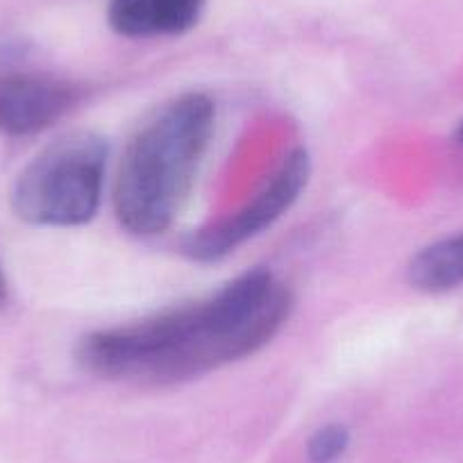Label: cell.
Segmentation results:
<instances>
[{
	"label": "cell",
	"mask_w": 463,
	"mask_h": 463,
	"mask_svg": "<svg viewBox=\"0 0 463 463\" xmlns=\"http://www.w3.org/2000/svg\"><path fill=\"white\" fill-rule=\"evenodd\" d=\"M291 309V288L260 266L203 300L87 334L75 362L100 380L177 384L260 353Z\"/></svg>",
	"instance_id": "cell-1"
},
{
	"label": "cell",
	"mask_w": 463,
	"mask_h": 463,
	"mask_svg": "<svg viewBox=\"0 0 463 463\" xmlns=\"http://www.w3.org/2000/svg\"><path fill=\"white\" fill-rule=\"evenodd\" d=\"M216 128L207 93L164 102L126 146L114 182V213L135 237H157L184 207Z\"/></svg>",
	"instance_id": "cell-2"
},
{
	"label": "cell",
	"mask_w": 463,
	"mask_h": 463,
	"mask_svg": "<svg viewBox=\"0 0 463 463\" xmlns=\"http://www.w3.org/2000/svg\"><path fill=\"white\" fill-rule=\"evenodd\" d=\"M107 144L93 132H71L43 148L14 180L12 209L37 227H80L100 209Z\"/></svg>",
	"instance_id": "cell-3"
},
{
	"label": "cell",
	"mask_w": 463,
	"mask_h": 463,
	"mask_svg": "<svg viewBox=\"0 0 463 463\" xmlns=\"http://www.w3.org/2000/svg\"><path fill=\"white\" fill-rule=\"evenodd\" d=\"M311 175V159L305 148H296L282 159L264 189L241 209L209 225L194 230L182 241V255L198 264H213L260 237L266 227L278 222L298 203Z\"/></svg>",
	"instance_id": "cell-4"
},
{
	"label": "cell",
	"mask_w": 463,
	"mask_h": 463,
	"mask_svg": "<svg viewBox=\"0 0 463 463\" xmlns=\"http://www.w3.org/2000/svg\"><path fill=\"white\" fill-rule=\"evenodd\" d=\"M80 100L82 89L69 80L39 73L0 75V132L7 137L39 135Z\"/></svg>",
	"instance_id": "cell-5"
},
{
	"label": "cell",
	"mask_w": 463,
	"mask_h": 463,
	"mask_svg": "<svg viewBox=\"0 0 463 463\" xmlns=\"http://www.w3.org/2000/svg\"><path fill=\"white\" fill-rule=\"evenodd\" d=\"M207 0H109L107 21L128 39L175 37L195 28Z\"/></svg>",
	"instance_id": "cell-6"
},
{
	"label": "cell",
	"mask_w": 463,
	"mask_h": 463,
	"mask_svg": "<svg viewBox=\"0 0 463 463\" xmlns=\"http://www.w3.org/2000/svg\"><path fill=\"white\" fill-rule=\"evenodd\" d=\"M409 282L427 293L449 291L463 284V232L422 248L409 261Z\"/></svg>",
	"instance_id": "cell-7"
},
{
	"label": "cell",
	"mask_w": 463,
	"mask_h": 463,
	"mask_svg": "<svg viewBox=\"0 0 463 463\" xmlns=\"http://www.w3.org/2000/svg\"><path fill=\"white\" fill-rule=\"evenodd\" d=\"M350 448V431L341 422H332L316 431L307 445L309 463H338Z\"/></svg>",
	"instance_id": "cell-8"
},
{
	"label": "cell",
	"mask_w": 463,
	"mask_h": 463,
	"mask_svg": "<svg viewBox=\"0 0 463 463\" xmlns=\"http://www.w3.org/2000/svg\"><path fill=\"white\" fill-rule=\"evenodd\" d=\"M7 300V279H5V273H3V269H0V307L5 305Z\"/></svg>",
	"instance_id": "cell-9"
},
{
	"label": "cell",
	"mask_w": 463,
	"mask_h": 463,
	"mask_svg": "<svg viewBox=\"0 0 463 463\" xmlns=\"http://www.w3.org/2000/svg\"><path fill=\"white\" fill-rule=\"evenodd\" d=\"M458 139L463 141V126H461V130H458Z\"/></svg>",
	"instance_id": "cell-10"
}]
</instances>
